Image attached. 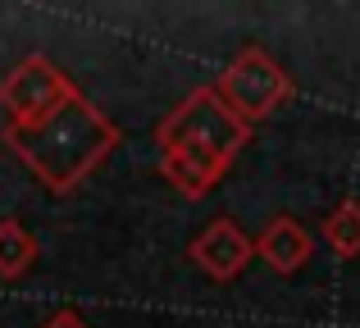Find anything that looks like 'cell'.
<instances>
[{
	"instance_id": "obj_1",
	"label": "cell",
	"mask_w": 360,
	"mask_h": 328,
	"mask_svg": "<svg viewBox=\"0 0 360 328\" xmlns=\"http://www.w3.org/2000/svg\"><path fill=\"white\" fill-rule=\"evenodd\" d=\"M119 124L110 114H101L82 91H73L60 110L41 119V124L0 128V142L9 146L18 164L37 178L51 196H69L91 178V169H101L119 146Z\"/></svg>"
},
{
	"instance_id": "obj_2",
	"label": "cell",
	"mask_w": 360,
	"mask_h": 328,
	"mask_svg": "<svg viewBox=\"0 0 360 328\" xmlns=\"http://www.w3.org/2000/svg\"><path fill=\"white\" fill-rule=\"evenodd\" d=\"M251 137H255V128L242 124V119L233 114L229 105H224V96H219L214 87H192V91H187V96L155 124V146H169V142H201V146H210V151H219L229 164L238 160L246 146H251Z\"/></svg>"
},
{
	"instance_id": "obj_3",
	"label": "cell",
	"mask_w": 360,
	"mask_h": 328,
	"mask_svg": "<svg viewBox=\"0 0 360 328\" xmlns=\"http://www.w3.org/2000/svg\"><path fill=\"white\" fill-rule=\"evenodd\" d=\"M214 91L224 96V105H229L242 124L255 128L260 119H269L274 110L292 96V73L283 69L264 46H242V51L224 64Z\"/></svg>"
},
{
	"instance_id": "obj_4",
	"label": "cell",
	"mask_w": 360,
	"mask_h": 328,
	"mask_svg": "<svg viewBox=\"0 0 360 328\" xmlns=\"http://www.w3.org/2000/svg\"><path fill=\"white\" fill-rule=\"evenodd\" d=\"M73 78L51 60V55H27L14 69L0 78V110H5V124L27 128L41 124L51 110H60L73 96Z\"/></svg>"
},
{
	"instance_id": "obj_5",
	"label": "cell",
	"mask_w": 360,
	"mask_h": 328,
	"mask_svg": "<svg viewBox=\"0 0 360 328\" xmlns=\"http://www.w3.org/2000/svg\"><path fill=\"white\" fill-rule=\"evenodd\" d=\"M187 260H192V265L201 269L210 283H233V278H238L242 269L255 260V242L246 237V232L229 219V214H219V219H210V223H205V228L192 237Z\"/></svg>"
},
{
	"instance_id": "obj_6",
	"label": "cell",
	"mask_w": 360,
	"mask_h": 328,
	"mask_svg": "<svg viewBox=\"0 0 360 328\" xmlns=\"http://www.w3.org/2000/svg\"><path fill=\"white\" fill-rule=\"evenodd\" d=\"M160 173H165V183L174 187L178 196L201 201V196H210L214 187L224 183L229 160H224L219 151H210V146H201V142H169V146H160Z\"/></svg>"
},
{
	"instance_id": "obj_7",
	"label": "cell",
	"mask_w": 360,
	"mask_h": 328,
	"mask_svg": "<svg viewBox=\"0 0 360 328\" xmlns=\"http://www.w3.org/2000/svg\"><path fill=\"white\" fill-rule=\"evenodd\" d=\"M251 242H255V256H260L264 265L274 269V274H297V269L310 260V251H315L310 232L301 228L292 214L269 219V223L260 228V237H251Z\"/></svg>"
},
{
	"instance_id": "obj_8",
	"label": "cell",
	"mask_w": 360,
	"mask_h": 328,
	"mask_svg": "<svg viewBox=\"0 0 360 328\" xmlns=\"http://www.w3.org/2000/svg\"><path fill=\"white\" fill-rule=\"evenodd\" d=\"M37 265V237L18 219H0V278L18 283Z\"/></svg>"
},
{
	"instance_id": "obj_9",
	"label": "cell",
	"mask_w": 360,
	"mask_h": 328,
	"mask_svg": "<svg viewBox=\"0 0 360 328\" xmlns=\"http://www.w3.org/2000/svg\"><path fill=\"white\" fill-rule=\"evenodd\" d=\"M324 242L338 251V260H356L360 256V201L347 196L328 210L324 219Z\"/></svg>"
},
{
	"instance_id": "obj_10",
	"label": "cell",
	"mask_w": 360,
	"mask_h": 328,
	"mask_svg": "<svg viewBox=\"0 0 360 328\" xmlns=\"http://www.w3.org/2000/svg\"><path fill=\"white\" fill-rule=\"evenodd\" d=\"M41 328H91L87 320H82L78 310H73V306H64V310H55V315H46L41 320Z\"/></svg>"
}]
</instances>
